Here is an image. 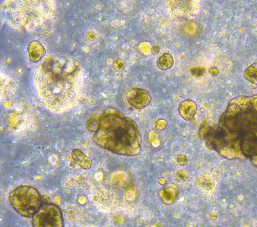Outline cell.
<instances>
[{
  "label": "cell",
  "instance_id": "cell-1",
  "mask_svg": "<svg viewBox=\"0 0 257 227\" xmlns=\"http://www.w3.org/2000/svg\"><path fill=\"white\" fill-rule=\"evenodd\" d=\"M35 80L40 96L48 108L61 113L70 110L77 103L83 73L75 60L51 56L38 66Z\"/></svg>",
  "mask_w": 257,
  "mask_h": 227
},
{
  "label": "cell",
  "instance_id": "cell-17",
  "mask_svg": "<svg viewBox=\"0 0 257 227\" xmlns=\"http://www.w3.org/2000/svg\"><path fill=\"white\" fill-rule=\"evenodd\" d=\"M177 180L180 183H185L189 178L188 173L183 170H180L178 172L176 176Z\"/></svg>",
  "mask_w": 257,
  "mask_h": 227
},
{
  "label": "cell",
  "instance_id": "cell-23",
  "mask_svg": "<svg viewBox=\"0 0 257 227\" xmlns=\"http://www.w3.org/2000/svg\"><path fill=\"white\" fill-rule=\"evenodd\" d=\"M160 51V48L157 45H155L152 49V53L153 55H157Z\"/></svg>",
  "mask_w": 257,
  "mask_h": 227
},
{
  "label": "cell",
  "instance_id": "cell-7",
  "mask_svg": "<svg viewBox=\"0 0 257 227\" xmlns=\"http://www.w3.org/2000/svg\"><path fill=\"white\" fill-rule=\"evenodd\" d=\"M34 227H63L64 226L61 208L52 203L43 204L32 218Z\"/></svg>",
  "mask_w": 257,
  "mask_h": 227
},
{
  "label": "cell",
  "instance_id": "cell-10",
  "mask_svg": "<svg viewBox=\"0 0 257 227\" xmlns=\"http://www.w3.org/2000/svg\"><path fill=\"white\" fill-rule=\"evenodd\" d=\"M28 52L29 59L32 63L39 62L46 54V51L39 41L34 40L28 45Z\"/></svg>",
  "mask_w": 257,
  "mask_h": 227
},
{
  "label": "cell",
  "instance_id": "cell-19",
  "mask_svg": "<svg viewBox=\"0 0 257 227\" xmlns=\"http://www.w3.org/2000/svg\"><path fill=\"white\" fill-rule=\"evenodd\" d=\"M125 64L124 62L121 60H116L114 63V68L118 71L123 70Z\"/></svg>",
  "mask_w": 257,
  "mask_h": 227
},
{
  "label": "cell",
  "instance_id": "cell-12",
  "mask_svg": "<svg viewBox=\"0 0 257 227\" xmlns=\"http://www.w3.org/2000/svg\"><path fill=\"white\" fill-rule=\"evenodd\" d=\"M71 156L76 163L83 169H90L92 165V160L85 155L80 150L75 149L72 151Z\"/></svg>",
  "mask_w": 257,
  "mask_h": 227
},
{
  "label": "cell",
  "instance_id": "cell-3",
  "mask_svg": "<svg viewBox=\"0 0 257 227\" xmlns=\"http://www.w3.org/2000/svg\"><path fill=\"white\" fill-rule=\"evenodd\" d=\"M55 14L52 1H9L3 8L4 17L12 28L32 33L45 29L53 21Z\"/></svg>",
  "mask_w": 257,
  "mask_h": 227
},
{
  "label": "cell",
  "instance_id": "cell-15",
  "mask_svg": "<svg viewBox=\"0 0 257 227\" xmlns=\"http://www.w3.org/2000/svg\"><path fill=\"white\" fill-rule=\"evenodd\" d=\"M244 76L248 81L257 84V63H253L247 68L244 72Z\"/></svg>",
  "mask_w": 257,
  "mask_h": 227
},
{
  "label": "cell",
  "instance_id": "cell-21",
  "mask_svg": "<svg viewBox=\"0 0 257 227\" xmlns=\"http://www.w3.org/2000/svg\"><path fill=\"white\" fill-rule=\"evenodd\" d=\"M250 160L252 165L257 168V156L251 157Z\"/></svg>",
  "mask_w": 257,
  "mask_h": 227
},
{
  "label": "cell",
  "instance_id": "cell-8",
  "mask_svg": "<svg viewBox=\"0 0 257 227\" xmlns=\"http://www.w3.org/2000/svg\"><path fill=\"white\" fill-rule=\"evenodd\" d=\"M126 98L128 103L138 110L147 107L152 100L151 96L148 90L139 87H134L128 90Z\"/></svg>",
  "mask_w": 257,
  "mask_h": 227
},
{
  "label": "cell",
  "instance_id": "cell-18",
  "mask_svg": "<svg viewBox=\"0 0 257 227\" xmlns=\"http://www.w3.org/2000/svg\"><path fill=\"white\" fill-rule=\"evenodd\" d=\"M206 71L205 68L202 67H194L191 70L192 75L196 77L201 76Z\"/></svg>",
  "mask_w": 257,
  "mask_h": 227
},
{
  "label": "cell",
  "instance_id": "cell-13",
  "mask_svg": "<svg viewBox=\"0 0 257 227\" xmlns=\"http://www.w3.org/2000/svg\"><path fill=\"white\" fill-rule=\"evenodd\" d=\"M158 195L160 199L166 205L174 203L178 197L176 189L170 187L161 189L158 192Z\"/></svg>",
  "mask_w": 257,
  "mask_h": 227
},
{
  "label": "cell",
  "instance_id": "cell-2",
  "mask_svg": "<svg viewBox=\"0 0 257 227\" xmlns=\"http://www.w3.org/2000/svg\"><path fill=\"white\" fill-rule=\"evenodd\" d=\"M95 143L114 154L134 156L142 150V136L136 122L114 107L106 109L99 119Z\"/></svg>",
  "mask_w": 257,
  "mask_h": 227
},
{
  "label": "cell",
  "instance_id": "cell-5",
  "mask_svg": "<svg viewBox=\"0 0 257 227\" xmlns=\"http://www.w3.org/2000/svg\"><path fill=\"white\" fill-rule=\"evenodd\" d=\"M198 135L209 150L216 151L224 158L247 160L241 152L239 136L229 133L218 125L203 122L199 127Z\"/></svg>",
  "mask_w": 257,
  "mask_h": 227
},
{
  "label": "cell",
  "instance_id": "cell-22",
  "mask_svg": "<svg viewBox=\"0 0 257 227\" xmlns=\"http://www.w3.org/2000/svg\"><path fill=\"white\" fill-rule=\"evenodd\" d=\"M209 72L212 76H216L219 73L218 69L216 68L211 69Z\"/></svg>",
  "mask_w": 257,
  "mask_h": 227
},
{
  "label": "cell",
  "instance_id": "cell-4",
  "mask_svg": "<svg viewBox=\"0 0 257 227\" xmlns=\"http://www.w3.org/2000/svg\"><path fill=\"white\" fill-rule=\"evenodd\" d=\"M218 125L240 138L257 129V95L239 96L232 99Z\"/></svg>",
  "mask_w": 257,
  "mask_h": 227
},
{
  "label": "cell",
  "instance_id": "cell-6",
  "mask_svg": "<svg viewBox=\"0 0 257 227\" xmlns=\"http://www.w3.org/2000/svg\"><path fill=\"white\" fill-rule=\"evenodd\" d=\"M12 208L20 216L32 218L43 204L37 189L31 186H20L12 190L9 196Z\"/></svg>",
  "mask_w": 257,
  "mask_h": 227
},
{
  "label": "cell",
  "instance_id": "cell-9",
  "mask_svg": "<svg viewBox=\"0 0 257 227\" xmlns=\"http://www.w3.org/2000/svg\"><path fill=\"white\" fill-rule=\"evenodd\" d=\"M240 148L247 160L257 156V129L250 131L241 136Z\"/></svg>",
  "mask_w": 257,
  "mask_h": 227
},
{
  "label": "cell",
  "instance_id": "cell-11",
  "mask_svg": "<svg viewBox=\"0 0 257 227\" xmlns=\"http://www.w3.org/2000/svg\"><path fill=\"white\" fill-rule=\"evenodd\" d=\"M197 107L196 103L191 100H186L179 105V112L182 117L186 121L192 119L196 114Z\"/></svg>",
  "mask_w": 257,
  "mask_h": 227
},
{
  "label": "cell",
  "instance_id": "cell-14",
  "mask_svg": "<svg viewBox=\"0 0 257 227\" xmlns=\"http://www.w3.org/2000/svg\"><path fill=\"white\" fill-rule=\"evenodd\" d=\"M174 65V59L169 53H164L160 56L157 61V67L162 71L170 69Z\"/></svg>",
  "mask_w": 257,
  "mask_h": 227
},
{
  "label": "cell",
  "instance_id": "cell-20",
  "mask_svg": "<svg viewBox=\"0 0 257 227\" xmlns=\"http://www.w3.org/2000/svg\"><path fill=\"white\" fill-rule=\"evenodd\" d=\"M177 161L180 165H185L188 163V159L185 155L181 154L178 157Z\"/></svg>",
  "mask_w": 257,
  "mask_h": 227
},
{
  "label": "cell",
  "instance_id": "cell-16",
  "mask_svg": "<svg viewBox=\"0 0 257 227\" xmlns=\"http://www.w3.org/2000/svg\"><path fill=\"white\" fill-rule=\"evenodd\" d=\"M99 126V120H96L95 119H91L89 120L87 123V127L88 129L95 133L97 131Z\"/></svg>",
  "mask_w": 257,
  "mask_h": 227
}]
</instances>
